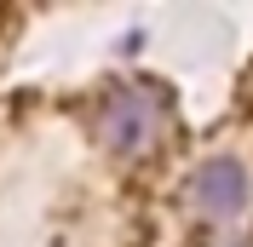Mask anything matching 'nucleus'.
Returning a JSON list of instances; mask_svg holds the SVG:
<instances>
[{
    "instance_id": "f03ea898",
    "label": "nucleus",
    "mask_w": 253,
    "mask_h": 247,
    "mask_svg": "<svg viewBox=\"0 0 253 247\" xmlns=\"http://www.w3.org/2000/svg\"><path fill=\"white\" fill-rule=\"evenodd\" d=\"M184 201H190V213L207 218V224H230L248 207V167H242L236 155H207L202 167L190 172Z\"/></svg>"
},
{
    "instance_id": "7ed1b4c3",
    "label": "nucleus",
    "mask_w": 253,
    "mask_h": 247,
    "mask_svg": "<svg viewBox=\"0 0 253 247\" xmlns=\"http://www.w3.org/2000/svg\"><path fill=\"white\" fill-rule=\"evenodd\" d=\"M207 247H253V236H219V242H207Z\"/></svg>"
},
{
    "instance_id": "f257e3e1",
    "label": "nucleus",
    "mask_w": 253,
    "mask_h": 247,
    "mask_svg": "<svg viewBox=\"0 0 253 247\" xmlns=\"http://www.w3.org/2000/svg\"><path fill=\"white\" fill-rule=\"evenodd\" d=\"M167 132V98L156 86H115L98 109V138L115 155H150Z\"/></svg>"
}]
</instances>
